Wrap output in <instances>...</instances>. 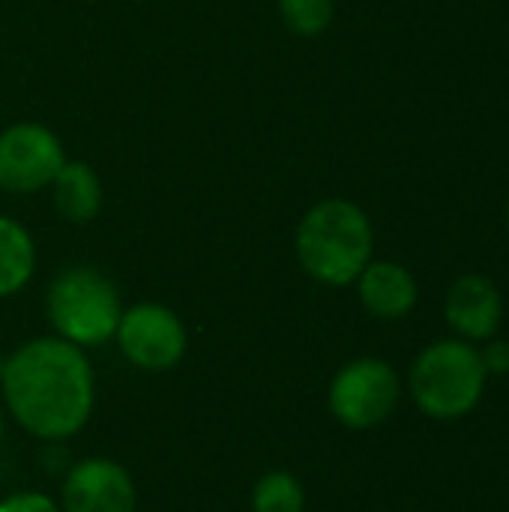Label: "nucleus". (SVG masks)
<instances>
[{
  "label": "nucleus",
  "instance_id": "ddd939ff",
  "mask_svg": "<svg viewBox=\"0 0 509 512\" xmlns=\"http://www.w3.org/2000/svg\"><path fill=\"white\" fill-rule=\"evenodd\" d=\"M306 489L291 471H267L252 489V512H303Z\"/></svg>",
  "mask_w": 509,
  "mask_h": 512
},
{
  "label": "nucleus",
  "instance_id": "423d86ee",
  "mask_svg": "<svg viewBox=\"0 0 509 512\" xmlns=\"http://www.w3.org/2000/svg\"><path fill=\"white\" fill-rule=\"evenodd\" d=\"M114 342L120 354L141 372H171L189 348L186 324L165 303H135L123 309Z\"/></svg>",
  "mask_w": 509,
  "mask_h": 512
},
{
  "label": "nucleus",
  "instance_id": "9d476101",
  "mask_svg": "<svg viewBox=\"0 0 509 512\" xmlns=\"http://www.w3.org/2000/svg\"><path fill=\"white\" fill-rule=\"evenodd\" d=\"M357 294L369 315L396 321L417 306V279L396 261H369L357 276Z\"/></svg>",
  "mask_w": 509,
  "mask_h": 512
},
{
  "label": "nucleus",
  "instance_id": "f3484780",
  "mask_svg": "<svg viewBox=\"0 0 509 512\" xmlns=\"http://www.w3.org/2000/svg\"><path fill=\"white\" fill-rule=\"evenodd\" d=\"M3 432H6V420H3V405H0V441H3Z\"/></svg>",
  "mask_w": 509,
  "mask_h": 512
},
{
  "label": "nucleus",
  "instance_id": "f257e3e1",
  "mask_svg": "<svg viewBox=\"0 0 509 512\" xmlns=\"http://www.w3.org/2000/svg\"><path fill=\"white\" fill-rule=\"evenodd\" d=\"M3 411L36 441H69L93 417L96 372L84 348L39 336L6 354L0 381Z\"/></svg>",
  "mask_w": 509,
  "mask_h": 512
},
{
  "label": "nucleus",
  "instance_id": "6e6552de",
  "mask_svg": "<svg viewBox=\"0 0 509 512\" xmlns=\"http://www.w3.org/2000/svg\"><path fill=\"white\" fill-rule=\"evenodd\" d=\"M57 504L63 512H135L138 489L120 462L87 456L66 468Z\"/></svg>",
  "mask_w": 509,
  "mask_h": 512
},
{
  "label": "nucleus",
  "instance_id": "1a4fd4ad",
  "mask_svg": "<svg viewBox=\"0 0 509 512\" xmlns=\"http://www.w3.org/2000/svg\"><path fill=\"white\" fill-rule=\"evenodd\" d=\"M447 324L465 342H486L498 333L504 318V297L489 276L468 273L459 276L444 300Z\"/></svg>",
  "mask_w": 509,
  "mask_h": 512
},
{
  "label": "nucleus",
  "instance_id": "a211bd4d",
  "mask_svg": "<svg viewBox=\"0 0 509 512\" xmlns=\"http://www.w3.org/2000/svg\"><path fill=\"white\" fill-rule=\"evenodd\" d=\"M3 369H6V354L0 351V381H3Z\"/></svg>",
  "mask_w": 509,
  "mask_h": 512
},
{
  "label": "nucleus",
  "instance_id": "6ab92c4d",
  "mask_svg": "<svg viewBox=\"0 0 509 512\" xmlns=\"http://www.w3.org/2000/svg\"><path fill=\"white\" fill-rule=\"evenodd\" d=\"M507 225H509V207H507Z\"/></svg>",
  "mask_w": 509,
  "mask_h": 512
},
{
  "label": "nucleus",
  "instance_id": "0eeeda50",
  "mask_svg": "<svg viewBox=\"0 0 509 512\" xmlns=\"http://www.w3.org/2000/svg\"><path fill=\"white\" fill-rule=\"evenodd\" d=\"M66 153L60 138L33 120L12 123L0 132V189L9 195H33L51 186Z\"/></svg>",
  "mask_w": 509,
  "mask_h": 512
},
{
  "label": "nucleus",
  "instance_id": "4468645a",
  "mask_svg": "<svg viewBox=\"0 0 509 512\" xmlns=\"http://www.w3.org/2000/svg\"><path fill=\"white\" fill-rule=\"evenodd\" d=\"M336 15L333 0H279L282 24L297 36H321Z\"/></svg>",
  "mask_w": 509,
  "mask_h": 512
},
{
  "label": "nucleus",
  "instance_id": "f03ea898",
  "mask_svg": "<svg viewBox=\"0 0 509 512\" xmlns=\"http://www.w3.org/2000/svg\"><path fill=\"white\" fill-rule=\"evenodd\" d=\"M294 252L306 276L330 288H345L354 285L372 261L375 228L360 204L327 198L300 219Z\"/></svg>",
  "mask_w": 509,
  "mask_h": 512
},
{
  "label": "nucleus",
  "instance_id": "dca6fc26",
  "mask_svg": "<svg viewBox=\"0 0 509 512\" xmlns=\"http://www.w3.org/2000/svg\"><path fill=\"white\" fill-rule=\"evenodd\" d=\"M480 357L489 375H509V339H498V336L486 339Z\"/></svg>",
  "mask_w": 509,
  "mask_h": 512
},
{
  "label": "nucleus",
  "instance_id": "39448f33",
  "mask_svg": "<svg viewBox=\"0 0 509 512\" xmlns=\"http://www.w3.org/2000/svg\"><path fill=\"white\" fill-rule=\"evenodd\" d=\"M402 396L396 369L378 357H357L345 363L327 390L333 420L354 432H369L390 420Z\"/></svg>",
  "mask_w": 509,
  "mask_h": 512
},
{
  "label": "nucleus",
  "instance_id": "7ed1b4c3",
  "mask_svg": "<svg viewBox=\"0 0 509 512\" xmlns=\"http://www.w3.org/2000/svg\"><path fill=\"white\" fill-rule=\"evenodd\" d=\"M486 378L489 372L474 342L438 339L417 354L408 372V390L426 417L450 423L480 405Z\"/></svg>",
  "mask_w": 509,
  "mask_h": 512
},
{
  "label": "nucleus",
  "instance_id": "9b49d317",
  "mask_svg": "<svg viewBox=\"0 0 509 512\" xmlns=\"http://www.w3.org/2000/svg\"><path fill=\"white\" fill-rule=\"evenodd\" d=\"M51 198H54L57 213L66 222H72V225L93 222L102 210L99 174L81 159H66L63 168L57 171V177L51 180Z\"/></svg>",
  "mask_w": 509,
  "mask_h": 512
},
{
  "label": "nucleus",
  "instance_id": "20e7f679",
  "mask_svg": "<svg viewBox=\"0 0 509 512\" xmlns=\"http://www.w3.org/2000/svg\"><path fill=\"white\" fill-rule=\"evenodd\" d=\"M45 312L54 336L87 351L114 339L123 315V300L117 285L102 270L90 264H72L51 279Z\"/></svg>",
  "mask_w": 509,
  "mask_h": 512
},
{
  "label": "nucleus",
  "instance_id": "f8f14e48",
  "mask_svg": "<svg viewBox=\"0 0 509 512\" xmlns=\"http://www.w3.org/2000/svg\"><path fill=\"white\" fill-rule=\"evenodd\" d=\"M36 273V246L30 231L0 213V300L18 294Z\"/></svg>",
  "mask_w": 509,
  "mask_h": 512
},
{
  "label": "nucleus",
  "instance_id": "2eb2a0df",
  "mask_svg": "<svg viewBox=\"0 0 509 512\" xmlns=\"http://www.w3.org/2000/svg\"><path fill=\"white\" fill-rule=\"evenodd\" d=\"M0 512H63L45 492H12L0 501Z\"/></svg>",
  "mask_w": 509,
  "mask_h": 512
}]
</instances>
